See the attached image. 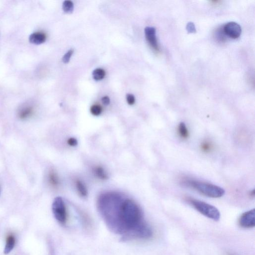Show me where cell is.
Instances as JSON below:
<instances>
[{"label": "cell", "instance_id": "7c38bea8", "mask_svg": "<svg viewBox=\"0 0 255 255\" xmlns=\"http://www.w3.org/2000/svg\"><path fill=\"white\" fill-rule=\"evenodd\" d=\"M15 244V239L13 236H10L7 240V243L4 250V253L8 254L14 248Z\"/></svg>", "mask_w": 255, "mask_h": 255}, {"label": "cell", "instance_id": "603a6c76", "mask_svg": "<svg viewBox=\"0 0 255 255\" xmlns=\"http://www.w3.org/2000/svg\"><path fill=\"white\" fill-rule=\"evenodd\" d=\"M67 143L70 146L75 147V146H76L77 145L78 142H77V140L75 138H70L69 139H68V140H67Z\"/></svg>", "mask_w": 255, "mask_h": 255}, {"label": "cell", "instance_id": "d4e9b609", "mask_svg": "<svg viewBox=\"0 0 255 255\" xmlns=\"http://www.w3.org/2000/svg\"><path fill=\"white\" fill-rule=\"evenodd\" d=\"M220 2V1H211V3H212L213 4H217L218 3H219Z\"/></svg>", "mask_w": 255, "mask_h": 255}, {"label": "cell", "instance_id": "ac0fdd59", "mask_svg": "<svg viewBox=\"0 0 255 255\" xmlns=\"http://www.w3.org/2000/svg\"><path fill=\"white\" fill-rule=\"evenodd\" d=\"M32 111L33 110L31 109V108H28V107L25 108L21 111V112L19 113V117L22 119H25L31 114Z\"/></svg>", "mask_w": 255, "mask_h": 255}, {"label": "cell", "instance_id": "484cf974", "mask_svg": "<svg viewBox=\"0 0 255 255\" xmlns=\"http://www.w3.org/2000/svg\"></svg>", "mask_w": 255, "mask_h": 255}, {"label": "cell", "instance_id": "9a60e30c", "mask_svg": "<svg viewBox=\"0 0 255 255\" xmlns=\"http://www.w3.org/2000/svg\"><path fill=\"white\" fill-rule=\"evenodd\" d=\"M49 181L51 182V184L54 186H57L59 185L58 177L56 175V173L55 172H51L49 175Z\"/></svg>", "mask_w": 255, "mask_h": 255}, {"label": "cell", "instance_id": "44dd1931", "mask_svg": "<svg viewBox=\"0 0 255 255\" xmlns=\"http://www.w3.org/2000/svg\"><path fill=\"white\" fill-rule=\"evenodd\" d=\"M186 29H187V30L189 33H193L196 32L195 26L194 25V23H191V22H190V23H187Z\"/></svg>", "mask_w": 255, "mask_h": 255}, {"label": "cell", "instance_id": "ffe728a7", "mask_svg": "<svg viewBox=\"0 0 255 255\" xmlns=\"http://www.w3.org/2000/svg\"><path fill=\"white\" fill-rule=\"evenodd\" d=\"M73 52L74 51L73 49H70L69 51H68V52L66 53L63 57L62 62L65 63H66L69 62L70 57L72 56Z\"/></svg>", "mask_w": 255, "mask_h": 255}, {"label": "cell", "instance_id": "7402d4cb", "mask_svg": "<svg viewBox=\"0 0 255 255\" xmlns=\"http://www.w3.org/2000/svg\"><path fill=\"white\" fill-rule=\"evenodd\" d=\"M127 102L130 105H133L135 102V98L134 96L132 94H127Z\"/></svg>", "mask_w": 255, "mask_h": 255}, {"label": "cell", "instance_id": "30bf717a", "mask_svg": "<svg viewBox=\"0 0 255 255\" xmlns=\"http://www.w3.org/2000/svg\"><path fill=\"white\" fill-rule=\"evenodd\" d=\"M178 132L180 137L186 139L189 136V132L186 125L182 122L179 124L178 127Z\"/></svg>", "mask_w": 255, "mask_h": 255}, {"label": "cell", "instance_id": "9c48e42d", "mask_svg": "<svg viewBox=\"0 0 255 255\" xmlns=\"http://www.w3.org/2000/svg\"><path fill=\"white\" fill-rule=\"evenodd\" d=\"M76 187L79 194L82 197H86L87 195V190L83 183L79 180H77L75 182Z\"/></svg>", "mask_w": 255, "mask_h": 255}, {"label": "cell", "instance_id": "d6986e66", "mask_svg": "<svg viewBox=\"0 0 255 255\" xmlns=\"http://www.w3.org/2000/svg\"><path fill=\"white\" fill-rule=\"evenodd\" d=\"M224 36H226V35H225L224 31L223 30V28L218 29L216 31V36L217 37V38L220 41H225V37Z\"/></svg>", "mask_w": 255, "mask_h": 255}, {"label": "cell", "instance_id": "277c9868", "mask_svg": "<svg viewBox=\"0 0 255 255\" xmlns=\"http://www.w3.org/2000/svg\"><path fill=\"white\" fill-rule=\"evenodd\" d=\"M52 212L55 218L60 224H66L67 220V213L66 205L62 198L57 197L53 200Z\"/></svg>", "mask_w": 255, "mask_h": 255}, {"label": "cell", "instance_id": "7a4b0ae2", "mask_svg": "<svg viewBox=\"0 0 255 255\" xmlns=\"http://www.w3.org/2000/svg\"><path fill=\"white\" fill-rule=\"evenodd\" d=\"M185 184L203 195L211 198H219L225 194V190L222 188L209 183L188 180L185 181Z\"/></svg>", "mask_w": 255, "mask_h": 255}, {"label": "cell", "instance_id": "e0dca14e", "mask_svg": "<svg viewBox=\"0 0 255 255\" xmlns=\"http://www.w3.org/2000/svg\"><path fill=\"white\" fill-rule=\"evenodd\" d=\"M201 147L203 151L208 153L209 151H211L213 149V145L208 141H205L203 142L201 145Z\"/></svg>", "mask_w": 255, "mask_h": 255}, {"label": "cell", "instance_id": "6da1fadb", "mask_svg": "<svg viewBox=\"0 0 255 255\" xmlns=\"http://www.w3.org/2000/svg\"><path fill=\"white\" fill-rule=\"evenodd\" d=\"M98 208L108 228L127 239H148L153 231L143 220L139 206L119 193H106L98 200Z\"/></svg>", "mask_w": 255, "mask_h": 255}, {"label": "cell", "instance_id": "5bb4252c", "mask_svg": "<svg viewBox=\"0 0 255 255\" xmlns=\"http://www.w3.org/2000/svg\"><path fill=\"white\" fill-rule=\"evenodd\" d=\"M73 4L70 1H65L62 5V9L64 12L71 13L73 10Z\"/></svg>", "mask_w": 255, "mask_h": 255}, {"label": "cell", "instance_id": "8fae6325", "mask_svg": "<svg viewBox=\"0 0 255 255\" xmlns=\"http://www.w3.org/2000/svg\"><path fill=\"white\" fill-rule=\"evenodd\" d=\"M94 172L96 176L101 179L105 180L108 178V175L104 168L100 166H98L94 168Z\"/></svg>", "mask_w": 255, "mask_h": 255}, {"label": "cell", "instance_id": "5b68a950", "mask_svg": "<svg viewBox=\"0 0 255 255\" xmlns=\"http://www.w3.org/2000/svg\"><path fill=\"white\" fill-rule=\"evenodd\" d=\"M223 30L226 36L233 39L238 38L241 34V27L238 23L235 22L227 23L223 27Z\"/></svg>", "mask_w": 255, "mask_h": 255}, {"label": "cell", "instance_id": "52a82bcc", "mask_svg": "<svg viewBox=\"0 0 255 255\" xmlns=\"http://www.w3.org/2000/svg\"><path fill=\"white\" fill-rule=\"evenodd\" d=\"M146 39L152 48L157 52L160 51V48L156 37V30L154 27H147L145 29Z\"/></svg>", "mask_w": 255, "mask_h": 255}, {"label": "cell", "instance_id": "3957f363", "mask_svg": "<svg viewBox=\"0 0 255 255\" xmlns=\"http://www.w3.org/2000/svg\"><path fill=\"white\" fill-rule=\"evenodd\" d=\"M188 202L196 210L209 218L218 221L220 218V213L215 206L197 199L189 198Z\"/></svg>", "mask_w": 255, "mask_h": 255}, {"label": "cell", "instance_id": "8992f818", "mask_svg": "<svg viewBox=\"0 0 255 255\" xmlns=\"http://www.w3.org/2000/svg\"><path fill=\"white\" fill-rule=\"evenodd\" d=\"M240 226L245 228H253L255 226V210L254 209L243 213L239 221Z\"/></svg>", "mask_w": 255, "mask_h": 255}, {"label": "cell", "instance_id": "2e32d148", "mask_svg": "<svg viewBox=\"0 0 255 255\" xmlns=\"http://www.w3.org/2000/svg\"><path fill=\"white\" fill-rule=\"evenodd\" d=\"M102 112V108L100 105H94L90 108V112L94 116H99Z\"/></svg>", "mask_w": 255, "mask_h": 255}, {"label": "cell", "instance_id": "ba28073f", "mask_svg": "<svg viewBox=\"0 0 255 255\" xmlns=\"http://www.w3.org/2000/svg\"><path fill=\"white\" fill-rule=\"evenodd\" d=\"M47 36L45 34L42 32H36L33 33L30 36L29 41L31 44H41L45 42Z\"/></svg>", "mask_w": 255, "mask_h": 255}, {"label": "cell", "instance_id": "cb8c5ba5", "mask_svg": "<svg viewBox=\"0 0 255 255\" xmlns=\"http://www.w3.org/2000/svg\"><path fill=\"white\" fill-rule=\"evenodd\" d=\"M102 102L105 105H108L110 103V99L108 96H104L102 98Z\"/></svg>", "mask_w": 255, "mask_h": 255}, {"label": "cell", "instance_id": "4fadbf2b", "mask_svg": "<svg viewBox=\"0 0 255 255\" xmlns=\"http://www.w3.org/2000/svg\"><path fill=\"white\" fill-rule=\"evenodd\" d=\"M93 77L95 80H101L104 78L105 76V71L103 69L98 68L94 70L93 71Z\"/></svg>", "mask_w": 255, "mask_h": 255}]
</instances>
